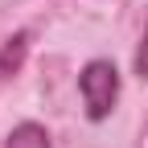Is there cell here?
<instances>
[{"label":"cell","instance_id":"obj_1","mask_svg":"<svg viewBox=\"0 0 148 148\" xmlns=\"http://www.w3.org/2000/svg\"><path fill=\"white\" fill-rule=\"evenodd\" d=\"M78 86H82V103H86V115L90 119H107L115 111V99H119V70L95 58L86 62L82 74H78Z\"/></svg>","mask_w":148,"mask_h":148},{"label":"cell","instance_id":"obj_2","mask_svg":"<svg viewBox=\"0 0 148 148\" xmlns=\"http://www.w3.org/2000/svg\"><path fill=\"white\" fill-rule=\"evenodd\" d=\"M4 148H49V132L41 123H16L4 140Z\"/></svg>","mask_w":148,"mask_h":148},{"label":"cell","instance_id":"obj_3","mask_svg":"<svg viewBox=\"0 0 148 148\" xmlns=\"http://www.w3.org/2000/svg\"><path fill=\"white\" fill-rule=\"evenodd\" d=\"M136 74L148 78V25H144V37H140V49H136Z\"/></svg>","mask_w":148,"mask_h":148}]
</instances>
